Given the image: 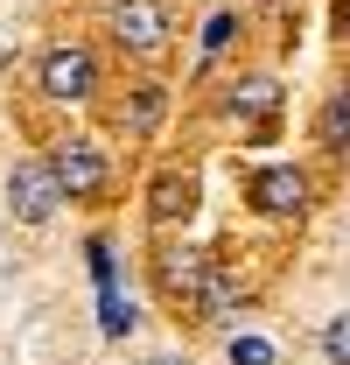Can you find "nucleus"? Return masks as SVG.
Segmentation results:
<instances>
[{
  "instance_id": "f257e3e1",
  "label": "nucleus",
  "mask_w": 350,
  "mask_h": 365,
  "mask_svg": "<svg viewBox=\"0 0 350 365\" xmlns=\"http://www.w3.org/2000/svg\"><path fill=\"white\" fill-rule=\"evenodd\" d=\"M36 85H43V98H91V85H98V63H91L85 43H56L43 49V71H36Z\"/></svg>"
},
{
  "instance_id": "f03ea898",
  "label": "nucleus",
  "mask_w": 350,
  "mask_h": 365,
  "mask_svg": "<svg viewBox=\"0 0 350 365\" xmlns=\"http://www.w3.org/2000/svg\"><path fill=\"white\" fill-rule=\"evenodd\" d=\"M7 204H14V218L21 225H49L56 218V204H63V182L49 162H14V176H7Z\"/></svg>"
},
{
  "instance_id": "7ed1b4c3",
  "label": "nucleus",
  "mask_w": 350,
  "mask_h": 365,
  "mask_svg": "<svg viewBox=\"0 0 350 365\" xmlns=\"http://www.w3.org/2000/svg\"><path fill=\"white\" fill-rule=\"evenodd\" d=\"M112 43L154 56V49L169 43V7H161V0H120V7H112Z\"/></svg>"
},
{
  "instance_id": "20e7f679",
  "label": "nucleus",
  "mask_w": 350,
  "mask_h": 365,
  "mask_svg": "<svg viewBox=\"0 0 350 365\" xmlns=\"http://www.w3.org/2000/svg\"><path fill=\"white\" fill-rule=\"evenodd\" d=\"M49 169L63 182V197H98V190H105V155H98L91 140H56Z\"/></svg>"
},
{
  "instance_id": "39448f33",
  "label": "nucleus",
  "mask_w": 350,
  "mask_h": 365,
  "mask_svg": "<svg viewBox=\"0 0 350 365\" xmlns=\"http://www.w3.org/2000/svg\"><path fill=\"white\" fill-rule=\"evenodd\" d=\"M253 204L266 218H302L308 211V176L302 169H260L253 176Z\"/></svg>"
},
{
  "instance_id": "423d86ee",
  "label": "nucleus",
  "mask_w": 350,
  "mask_h": 365,
  "mask_svg": "<svg viewBox=\"0 0 350 365\" xmlns=\"http://www.w3.org/2000/svg\"><path fill=\"white\" fill-rule=\"evenodd\" d=\"M211 274H218V260H203V253H161V288L175 302H196L211 288Z\"/></svg>"
},
{
  "instance_id": "0eeeda50",
  "label": "nucleus",
  "mask_w": 350,
  "mask_h": 365,
  "mask_svg": "<svg viewBox=\"0 0 350 365\" xmlns=\"http://www.w3.org/2000/svg\"><path fill=\"white\" fill-rule=\"evenodd\" d=\"M189 197H196V190H189V176H154V190H147V211H154V225H175V218H189Z\"/></svg>"
},
{
  "instance_id": "6e6552de",
  "label": "nucleus",
  "mask_w": 350,
  "mask_h": 365,
  "mask_svg": "<svg viewBox=\"0 0 350 365\" xmlns=\"http://www.w3.org/2000/svg\"><path fill=\"white\" fill-rule=\"evenodd\" d=\"M315 134H322V148H344V140H350V85L336 91L329 106H322V120H315Z\"/></svg>"
},
{
  "instance_id": "1a4fd4ad",
  "label": "nucleus",
  "mask_w": 350,
  "mask_h": 365,
  "mask_svg": "<svg viewBox=\"0 0 350 365\" xmlns=\"http://www.w3.org/2000/svg\"><path fill=\"white\" fill-rule=\"evenodd\" d=\"M273 106H280V85H273V78H253V85L238 91V113H253V120H266Z\"/></svg>"
},
{
  "instance_id": "9d476101",
  "label": "nucleus",
  "mask_w": 350,
  "mask_h": 365,
  "mask_svg": "<svg viewBox=\"0 0 350 365\" xmlns=\"http://www.w3.org/2000/svg\"><path fill=\"white\" fill-rule=\"evenodd\" d=\"M224 359H231V365H273L280 351H273L266 337H231V344H224Z\"/></svg>"
},
{
  "instance_id": "9b49d317",
  "label": "nucleus",
  "mask_w": 350,
  "mask_h": 365,
  "mask_svg": "<svg viewBox=\"0 0 350 365\" xmlns=\"http://www.w3.org/2000/svg\"><path fill=\"white\" fill-rule=\"evenodd\" d=\"M322 359H329V365H350V309H344V317H329V330H322Z\"/></svg>"
},
{
  "instance_id": "f8f14e48",
  "label": "nucleus",
  "mask_w": 350,
  "mask_h": 365,
  "mask_svg": "<svg viewBox=\"0 0 350 365\" xmlns=\"http://www.w3.org/2000/svg\"><path fill=\"white\" fill-rule=\"evenodd\" d=\"M127 330H133V302L105 281V337H127Z\"/></svg>"
},
{
  "instance_id": "ddd939ff",
  "label": "nucleus",
  "mask_w": 350,
  "mask_h": 365,
  "mask_svg": "<svg viewBox=\"0 0 350 365\" xmlns=\"http://www.w3.org/2000/svg\"><path fill=\"white\" fill-rule=\"evenodd\" d=\"M161 120V85H140V98H133V127H154Z\"/></svg>"
},
{
  "instance_id": "4468645a",
  "label": "nucleus",
  "mask_w": 350,
  "mask_h": 365,
  "mask_svg": "<svg viewBox=\"0 0 350 365\" xmlns=\"http://www.w3.org/2000/svg\"><path fill=\"white\" fill-rule=\"evenodd\" d=\"M224 43H231V14H211L203 21V56H218Z\"/></svg>"
},
{
  "instance_id": "2eb2a0df",
  "label": "nucleus",
  "mask_w": 350,
  "mask_h": 365,
  "mask_svg": "<svg viewBox=\"0 0 350 365\" xmlns=\"http://www.w3.org/2000/svg\"><path fill=\"white\" fill-rule=\"evenodd\" d=\"M154 365H189V359H154Z\"/></svg>"
}]
</instances>
